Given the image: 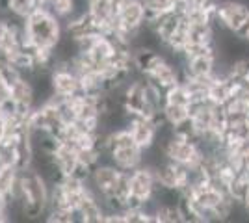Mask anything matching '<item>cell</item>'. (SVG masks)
<instances>
[{
    "label": "cell",
    "instance_id": "1",
    "mask_svg": "<svg viewBox=\"0 0 249 223\" xmlns=\"http://www.w3.org/2000/svg\"><path fill=\"white\" fill-rule=\"evenodd\" d=\"M22 26L28 49H56L65 35L62 19L43 6L32 11L22 21Z\"/></svg>",
    "mask_w": 249,
    "mask_h": 223
},
{
    "label": "cell",
    "instance_id": "2",
    "mask_svg": "<svg viewBox=\"0 0 249 223\" xmlns=\"http://www.w3.org/2000/svg\"><path fill=\"white\" fill-rule=\"evenodd\" d=\"M214 24L219 30L240 35L249 24V4L240 0H216Z\"/></svg>",
    "mask_w": 249,
    "mask_h": 223
},
{
    "label": "cell",
    "instance_id": "3",
    "mask_svg": "<svg viewBox=\"0 0 249 223\" xmlns=\"http://www.w3.org/2000/svg\"><path fill=\"white\" fill-rule=\"evenodd\" d=\"M128 181H130V203L128 205L147 206L155 201L160 184L156 181V173L153 166L143 164L138 170L130 171Z\"/></svg>",
    "mask_w": 249,
    "mask_h": 223
},
{
    "label": "cell",
    "instance_id": "4",
    "mask_svg": "<svg viewBox=\"0 0 249 223\" xmlns=\"http://www.w3.org/2000/svg\"><path fill=\"white\" fill-rule=\"evenodd\" d=\"M49 82H51V91L54 99H71V97L82 93V84L80 76L73 69V65L63 60H56L49 71Z\"/></svg>",
    "mask_w": 249,
    "mask_h": 223
},
{
    "label": "cell",
    "instance_id": "5",
    "mask_svg": "<svg viewBox=\"0 0 249 223\" xmlns=\"http://www.w3.org/2000/svg\"><path fill=\"white\" fill-rule=\"evenodd\" d=\"M142 76H145L151 84H155L158 89L167 91L169 87L182 82V67L164 51L156 56V60L147 67V71Z\"/></svg>",
    "mask_w": 249,
    "mask_h": 223
},
{
    "label": "cell",
    "instance_id": "6",
    "mask_svg": "<svg viewBox=\"0 0 249 223\" xmlns=\"http://www.w3.org/2000/svg\"><path fill=\"white\" fill-rule=\"evenodd\" d=\"M123 173H126V171H121L119 168H115L112 162L103 160V162H99L93 170L89 171L88 182H89L91 190L106 203L110 201V197L114 195V191L117 188L119 181H121Z\"/></svg>",
    "mask_w": 249,
    "mask_h": 223
},
{
    "label": "cell",
    "instance_id": "7",
    "mask_svg": "<svg viewBox=\"0 0 249 223\" xmlns=\"http://www.w3.org/2000/svg\"><path fill=\"white\" fill-rule=\"evenodd\" d=\"M218 73V52L214 49L192 51L182 58V74L184 76H203L210 78Z\"/></svg>",
    "mask_w": 249,
    "mask_h": 223
},
{
    "label": "cell",
    "instance_id": "8",
    "mask_svg": "<svg viewBox=\"0 0 249 223\" xmlns=\"http://www.w3.org/2000/svg\"><path fill=\"white\" fill-rule=\"evenodd\" d=\"M128 132L138 147L143 151H149L155 147L158 141V134L162 128V119L160 117H147V116H134L128 119Z\"/></svg>",
    "mask_w": 249,
    "mask_h": 223
},
{
    "label": "cell",
    "instance_id": "9",
    "mask_svg": "<svg viewBox=\"0 0 249 223\" xmlns=\"http://www.w3.org/2000/svg\"><path fill=\"white\" fill-rule=\"evenodd\" d=\"M153 168L156 173V181L162 188H169V190L182 193L192 182V170H188L184 166H178L175 162H169L164 158L158 164H155Z\"/></svg>",
    "mask_w": 249,
    "mask_h": 223
},
{
    "label": "cell",
    "instance_id": "10",
    "mask_svg": "<svg viewBox=\"0 0 249 223\" xmlns=\"http://www.w3.org/2000/svg\"><path fill=\"white\" fill-rule=\"evenodd\" d=\"M51 156L54 160V164H56V170L60 171L62 177H69V175H82V177H86L82 173V168H80V162H78V153L69 143L58 139L54 149L51 151Z\"/></svg>",
    "mask_w": 249,
    "mask_h": 223
},
{
    "label": "cell",
    "instance_id": "11",
    "mask_svg": "<svg viewBox=\"0 0 249 223\" xmlns=\"http://www.w3.org/2000/svg\"><path fill=\"white\" fill-rule=\"evenodd\" d=\"M11 104L26 114L37 106V93L30 76H22L11 86Z\"/></svg>",
    "mask_w": 249,
    "mask_h": 223
},
{
    "label": "cell",
    "instance_id": "12",
    "mask_svg": "<svg viewBox=\"0 0 249 223\" xmlns=\"http://www.w3.org/2000/svg\"><path fill=\"white\" fill-rule=\"evenodd\" d=\"M63 32H65V35H69L73 39H80V37L91 35L95 32H101V28H99V24L95 22V19L89 15V11L86 8V10L73 13L69 19L63 21Z\"/></svg>",
    "mask_w": 249,
    "mask_h": 223
},
{
    "label": "cell",
    "instance_id": "13",
    "mask_svg": "<svg viewBox=\"0 0 249 223\" xmlns=\"http://www.w3.org/2000/svg\"><path fill=\"white\" fill-rule=\"evenodd\" d=\"M104 216L106 205L95 191L88 193L76 206V218L80 223H104Z\"/></svg>",
    "mask_w": 249,
    "mask_h": 223
},
{
    "label": "cell",
    "instance_id": "14",
    "mask_svg": "<svg viewBox=\"0 0 249 223\" xmlns=\"http://www.w3.org/2000/svg\"><path fill=\"white\" fill-rule=\"evenodd\" d=\"M192 106L190 104H175V103H162L160 119L162 123L171 128H182L190 123Z\"/></svg>",
    "mask_w": 249,
    "mask_h": 223
},
{
    "label": "cell",
    "instance_id": "15",
    "mask_svg": "<svg viewBox=\"0 0 249 223\" xmlns=\"http://www.w3.org/2000/svg\"><path fill=\"white\" fill-rule=\"evenodd\" d=\"M39 8L37 0H0V15L24 21L32 11Z\"/></svg>",
    "mask_w": 249,
    "mask_h": 223
},
{
    "label": "cell",
    "instance_id": "16",
    "mask_svg": "<svg viewBox=\"0 0 249 223\" xmlns=\"http://www.w3.org/2000/svg\"><path fill=\"white\" fill-rule=\"evenodd\" d=\"M45 8H49L56 17L65 21L76 11L86 10L88 8V0H47Z\"/></svg>",
    "mask_w": 249,
    "mask_h": 223
},
{
    "label": "cell",
    "instance_id": "17",
    "mask_svg": "<svg viewBox=\"0 0 249 223\" xmlns=\"http://www.w3.org/2000/svg\"><path fill=\"white\" fill-rule=\"evenodd\" d=\"M248 191H249V175H246V173H238L227 188L229 197L236 203V205H244L246 197H248Z\"/></svg>",
    "mask_w": 249,
    "mask_h": 223
},
{
    "label": "cell",
    "instance_id": "18",
    "mask_svg": "<svg viewBox=\"0 0 249 223\" xmlns=\"http://www.w3.org/2000/svg\"><path fill=\"white\" fill-rule=\"evenodd\" d=\"M21 170L15 166H0V191L10 197V193L19 182Z\"/></svg>",
    "mask_w": 249,
    "mask_h": 223
},
{
    "label": "cell",
    "instance_id": "19",
    "mask_svg": "<svg viewBox=\"0 0 249 223\" xmlns=\"http://www.w3.org/2000/svg\"><path fill=\"white\" fill-rule=\"evenodd\" d=\"M143 6H145L147 17H158V15L178 10L180 0H143Z\"/></svg>",
    "mask_w": 249,
    "mask_h": 223
},
{
    "label": "cell",
    "instance_id": "20",
    "mask_svg": "<svg viewBox=\"0 0 249 223\" xmlns=\"http://www.w3.org/2000/svg\"><path fill=\"white\" fill-rule=\"evenodd\" d=\"M43 222L49 223H76L78 218H76V212L71 210V208H49Z\"/></svg>",
    "mask_w": 249,
    "mask_h": 223
},
{
    "label": "cell",
    "instance_id": "21",
    "mask_svg": "<svg viewBox=\"0 0 249 223\" xmlns=\"http://www.w3.org/2000/svg\"><path fill=\"white\" fill-rule=\"evenodd\" d=\"M24 74L11 64L8 58H2L0 56V80H4L8 86H13L19 78H22Z\"/></svg>",
    "mask_w": 249,
    "mask_h": 223
},
{
    "label": "cell",
    "instance_id": "22",
    "mask_svg": "<svg viewBox=\"0 0 249 223\" xmlns=\"http://www.w3.org/2000/svg\"><path fill=\"white\" fill-rule=\"evenodd\" d=\"M11 220L13 218H11V210H10V199H8V195H4L0 191V223L11 222Z\"/></svg>",
    "mask_w": 249,
    "mask_h": 223
},
{
    "label": "cell",
    "instance_id": "23",
    "mask_svg": "<svg viewBox=\"0 0 249 223\" xmlns=\"http://www.w3.org/2000/svg\"><path fill=\"white\" fill-rule=\"evenodd\" d=\"M11 103V86H8L4 80H0V104L8 106Z\"/></svg>",
    "mask_w": 249,
    "mask_h": 223
},
{
    "label": "cell",
    "instance_id": "24",
    "mask_svg": "<svg viewBox=\"0 0 249 223\" xmlns=\"http://www.w3.org/2000/svg\"><path fill=\"white\" fill-rule=\"evenodd\" d=\"M6 136H8V125H6V119L0 117V143L6 139Z\"/></svg>",
    "mask_w": 249,
    "mask_h": 223
},
{
    "label": "cell",
    "instance_id": "25",
    "mask_svg": "<svg viewBox=\"0 0 249 223\" xmlns=\"http://www.w3.org/2000/svg\"><path fill=\"white\" fill-rule=\"evenodd\" d=\"M240 37H242V39H244V41H246V43L249 45V24L246 26V28H244V30H242V34H240Z\"/></svg>",
    "mask_w": 249,
    "mask_h": 223
}]
</instances>
